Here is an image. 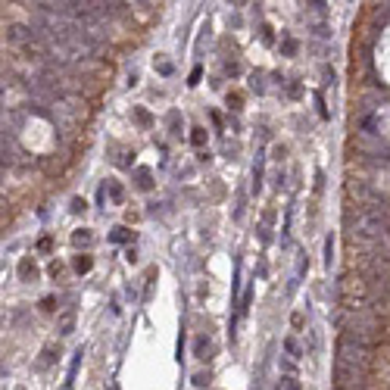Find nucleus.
Returning a JSON list of instances; mask_svg holds the SVG:
<instances>
[{
    "label": "nucleus",
    "mask_w": 390,
    "mask_h": 390,
    "mask_svg": "<svg viewBox=\"0 0 390 390\" xmlns=\"http://www.w3.org/2000/svg\"><path fill=\"white\" fill-rule=\"evenodd\" d=\"M340 331H344L340 337H350L356 344L375 350L384 337V318L375 309H369V306H362V309H344V315H340Z\"/></svg>",
    "instance_id": "nucleus-1"
},
{
    "label": "nucleus",
    "mask_w": 390,
    "mask_h": 390,
    "mask_svg": "<svg viewBox=\"0 0 390 390\" xmlns=\"http://www.w3.org/2000/svg\"><path fill=\"white\" fill-rule=\"evenodd\" d=\"M372 356H375L372 347H362V344H356V340H350V337H340L337 340V359H334V365L365 375V372H369V365H372Z\"/></svg>",
    "instance_id": "nucleus-2"
},
{
    "label": "nucleus",
    "mask_w": 390,
    "mask_h": 390,
    "mask_svg": "<svg viewBox=\"0 0 390 390\" xmlns=\"http://www.w3.org/2000/svg\"><path fill=\"white\" fill-rule=\"evenodd\" d=\"M34 38H38L34 25H22V22H16V25H9V28H6V44L13 47V50H22V47H28Z\"/></svg>",
    "instance_id": "nucleus-3"
},
{
    "label": "nucleus",
    "mask_w": 390,
    "mask_h": 390,
    "mask_svg": "<svg viewBox=\"0 0 390 390\" xmlns=\"http://www.w3.org/2000/svg\"><path fill=\"white\" fill-rule=\"evenodd\" d=\"M262 165H265V156L256 153V162H253V194L262 191Z\"/></svg>",
    "instance_id": "nucleus-4"
},
{
    "label": "nucleus",
    "mask_w": 390,
    "mask_h": 390,
    "mask_svg": "<svg viewBox=\"0 0 390 390\" xmlns=\"http://www.w3.org/2000/svg\"><path fill=\"white\" fill-rule=\"evenodd\" d=\"M72 328H75V309H66L60 315V334H72Z\"/></svg>",
    "instance_id": "nucleus-5"
},
{
    "label": "nucleus",
    "mask_w": 390,
    "mask_h": 390,
    "mask_svg": "<svg viewBox=\"0 0 390 390\" xmlns=\"http://www.w3.org/2000/svg\"><path fill=\"white\" fill-rule=\"evenodd\" d=\"M19 278H22V281H34V278H38V268H34V262L22 259V262H19Z\"/></svg>",
    "instance_id": "nucleus-6"
},
{
    "label": "nucleus",
    "mask_w": 390,
    "mask_h": 390,
    "mask_svg": "<svg viewBox=\"0 0 390 390\" xmlns=\"http://www.w3.org/2000/svg\"><path fill=\"white\" fill-rule=\"evenodd\" d=\"M194 353H197L200 359H209V353H212V340H209V337H197Z\"/></svg>",
    "instance_id": "nucleus-7"
},
{
    "label": "nucleus",
    "mask_w": 390,
    "mask_h": 390,
    "mask_svg": "<svg viewBox=\"0 0 390 390\" xmlns=\"http://www.w3.org/2000/svg\"><path fill=\"white\" fill-rule=\"evenodd\" d=\"M81 356H85L81 350H75V353H72V362H69V375H66V387L75 381V372H78V365H81Z\"/></svg>",
    "instance_id": "nucleus-8"
},
{
    "label": "nucleus",
    "mask_w": 390,
    "mask_h": 390,
    "mask_svg": "<svg viewBox=\"0 0 390 390\" xmlns=\"http://www.w3.org/2000/svg\"><path fill=\"white\" fill-rule=\"evenodd\" d=\"M131 238H134V234L128 231V228H122V225H119V228H113V234H110V241H113V244H125V241H131Z\"/></svg>",
    "instance_id": "nucleus-9"
},
{
    "label": "nucleus",
    "mask_w": 390,
    "mask_h": 390,
    "mask_svg": "<svg viewBox=\"0 0 390 390\" xmlns=\"http://www.w3.org/2000/svg\"><path fill=\"white\" fill-rule=\"evenodd\" d=\"M91 241H94V238H91L88 228H81V231L72 234V244H75V247H91Z\"/></svg>",
    "instance_id": "nucleus-10"
},
{
    "label": "nucleus",
    "mask_w": 390,
    "mask_h": 390,
    "mask_svg": "<svg viewBox=\"0 0 390 390\" xmlns=\"http://www.w3.org/2000/svg\"><path fill=\"white\" fill-rule=\"evenodd\" d=\"M191 144H194V147H200V150L206 147V131H203L200 125H197V128H191Z\"/></svg>",
    "instance_id": "nucleus-11"
},
{
    "label": "nucleus",
    "mask_w": 390,
    "mask_h": 390,
    "mask_svg": "<svg viewBox=\"0 0 390 390\" xmlns=\"http://www.w3.org/2000/svg\"><path fill=\"white\" fill-rule=\"evenodd\" d=\"M137 187L140 191H150L153 181H150V169H137Z\"/></svg>",
    "instance_id": "nucleus-12"
},
{
    "label": "nucleus",
    "mask_w": 390,
    "mask_h": 390,
    "mask_svg": "<svg viewBox=\"0 0 390 390\" xmlns=\"http://www.w3.org/2000/svg\"><path fill=\"white\" fill-rule=\"evenodd\" d=\"M72 265H75V271H81V275H85V271H91L94 262H91V256H75V262H72Z\"/></svg>",
    "instance_id": "nucleus-13"
},
{
    "label": "nucleus",
    "mask_w": 390,
    "mask_h": 390,
    "mask_svg": "<svg viewBox=\"0 0 390 390\" xmlns=\"http://www.w3.org/2000/svg\"><path fill=\"white\" fill-rule=\"evenodd\" d=\"M331 262H334V238L325 241V265L331 268Z\"/></svg>",
    "instance_id": "nucleus-14"
},
{
    "label": "nucleus",
    "mask_w": 390,
    "mask_h": 390,
    "mask_svg": "<svg viewBox=\"0 0 390 390\" xmlns=\"http://www.w3.org/2000/svg\"><path fill=\"white\" fill-rule=\"evenodd\" d=\"M281 50H284V56H293V53H297V41H293L290 34H287V38L281 41Z\"/></svg>",
    "instance_id": "nucleus-15"
},
{
    "label": "nucleus",
    "mask_w": 390,
    "mask_h": 390,
    "mask_svg": "<svg viewBox=\"0 0 390 390\" xmlns=\"http://www.w3.org/2000/svg\"><path fill=\"white\" fill-rule=\"evenodd\" d=\"M250 88H253L256 94H262V91H265V85H262V72H253V75H250Z\"/></svg>",
    "instance_id": "nucleus-16"
},
{
    "label": "nucleus",
    "mask_w": 390,
    "mask_h": 390,
    "mask_svg": "<svg viewBox=\"0 0 390 390\" xmlns=\"http://www.w3.org/2000/svg\"><path fill=\"white\" fill-rule=\"evenodd\" d=\"M284 350L290 353V356H303V350H300V344H297L293 337H287V340H284Z\"/></svg>",
    "instance_id": "nucleus-17"
},
{
    "label": "nucleus",
    "mask_w": 390,
    "mask_h": 390,
    "mask_svg": "<svg viewBox=\"0 0 390 390\" xmlns=\"http://www.w3.org/2000/svg\"><path fill=\"white\" fill-rule=\"evenodd\" d=\"M281 387H284V390H303L300 381H297V378H290V375H287V378H281Z\"/></svg>",
    "instance_id": "nucleus-18"
},
{
    "label": "nucleus",
    "mask_w": 390,
    "mask_h": 390,
    "mask_svg": "<svg viewBox=\"0 0 390 390\" xmlns=\"http://www.w3.org/2000/svg\"><path fill=\"white\" fill-rule=\"evenodd\" d=\"M259 38H262V44H275V38H271V28H268V25L259 28Z\"/></svg>",
    "instance_id": "nucleus-19"
},
{
    "label": "nucleus",
    "mask_w": 390,
    "mask_h": 390,
    "mask_svg": "<svg viewBox=\"0 0 390 390\" xmlns=\"http://www.w3.org/2000/svg\"><path fill=\"white\" fill-rule=\"evenodd\" d=\"M322 78H325V85H334V81H337V75H334V69H322Z\"/></svg>",
    "instance_id": "nucleus-20"
},
{
    "label": "nucleus",
    "mask_w": 390,
    "mask_h": 390,
    "mask_svg": "<svg viewBox=\"0 0 390 390\" xmlns=\"http://www.w3.org/2000/svg\"><path fill=\"white\" fill-rule=\"evenodd\" d=\"M110 197L116 200V203H119V200H122V187L116 184V181H110Z\"/></svg>",
    "instance_id": "nucleus-21"
},
{
    "label": "nucleus",
    "mask_w": 390,
    "mask_h": 390,
    "mask_svg": "<svg viewBox=\"0 0 390 390\" xmlns=\"http://www.w3.org/2000/svg\"><path fill=\"white\" fill-rule=\"evenodd\" d=\"M56 353H60V350H53V347H44V365H50V362L56 359Z\"/></svg>",
    "instance_id": "nucleus-22"
},
{
    "label": "nucleus",
    "mask_w": 390,
    "mask_h": 390,
    "mask_svg": "<svg viewBox=\"0 0 390 390\" xmlns=\"http://www.w3.org/2000/svg\"><path fill=\"white\" fill-rule=\"evenodd\" d=\"M134 119H137L140 125H150V113H147V110H134Z\"/></svg>",
    "instance_id": "nucleus-23"
},
{
    "label": "nucleus",
    "mask_w": 390,
    "mask_h": 390,
    "mask_svg": "<svg viewBox=\"0 0 390 390\" xmlns=\"http://www.w3.org/2000/svg\"><path fill=\"white\" fill-rule=\"evenodd\" d=\"M156 72H159V75H172V63L159 60V63H156Z\"/></svg>",
    "instance_id": "nucleus-24"
},
{
    "label": "nucleus",
    "mask_w": 390,
    "mask_h": 390,
    "mask_svg": "<svg viewBox=\"0 0 390 390\" xmlns=\"http://www.w3.org/2000/svg\"><path fill=\"white\" fill-rule=\"evenodd\" d=\"M315 103H318V116H322V119H328V110H325V100H322V94H315Z\"/></svg>",
    "instance_id": "nucleus-25"
},
{
    "label": "nucleus",
    "mask_w": 390,
    "mask_h": 390,
    "mask_svg": "<svg viewBox=\"0 0 390 390\" xmlns=\"http://www.w3.org/2000/svg\"><path fill=\"white\" fill-rule=\"evenodd\" d=\"M85 209H88V203H85L81 197H75V200H72V212H85Z\"/></svg>",
    "instance_id": "nucleus-26"
},
{
    "label": "nucleus",
    "mask_w": 390,
    "mask_h": 390,
    "mask_svg": "<svg viewBox=\"0 0 390 390\" xmlns=\"http://www.w3.org/2000/svg\"><path fill=\"white\" fill-rule=\"evenodd\" d=\"M228 106H234V110H238V106H241V94H228Z\"/></svg>",
    "instance_id": "nucleus-27"
},
{
    "label": "nucleus",
    "mask_w": 390,
    "mask_h": 390,
    "mask_svg": "<svg viewBox=\"0 0 390 390\" xmlns=\"http://www.w3.org/2000/svg\"><path fill=\"white\" fill-rule=\"evenodd\" d=\"M290 322H293V328H303V315H300V312H293Z\"/></svg>",
    "instance_id": "nucleus-28"
},
{
    "label": "nucleus",
    "mask_w": 390,
    "mask_h": 390,
    "mask_svg": "<svg viewBox=\"0 0 390 390\" xmlns=\"http://www.w3.org/2000/svg\"><path fill=\"white\" fill-rule=\"evenodd\" d=\"M206 381H209V375H197V378H194V384H197V387H203Z\"/></svg>",
    "instance_id": "nucleus-29"
},
{
    "label": "nucleus",
    "mask_w": 390,
    "mask_h": 390,
    "mask_svg": "<svg viewBox=\"0 0 390 390\" xmlns=\"http://www.w3.org/2000/svg\"><path fill=\"white\" fill-rule=\"evenodd\" d=\"M271 153H275V159H278V162H281V159H284V147H281V144H278L275 150H271Z\"/></svg>",
    "instance_id": "nucleus-30"
},
{
    "label": "nucleus",
    "mask_w": 390,
    "mask_h": 390,
    "mask_svg": "<svg viewBox=\"0 0 390 390\" xmlns=\"http://www.w3.org/2000/svg\"><path fill=\"white\" fill-rule=\"evenodd\" d=\"M113 390H119V387H113Z\"/></svg>",
    "instance_id": "nucleus-31"
},
{
    "label": "nucleus",
    "mask_w": 390,
    "mask_h": 390,
    "mask_svg": "<svg viewBox=\"0 0 390 390\" xmlns=\"http://www.w3.org/2000/svg\"><path fill=\"white\" fill-rule=\"evenodd\" d=\"M278 390H281V387H278Z\"/></svg>",
    "instance_id": "nucleus-32"
}]
</instances>
